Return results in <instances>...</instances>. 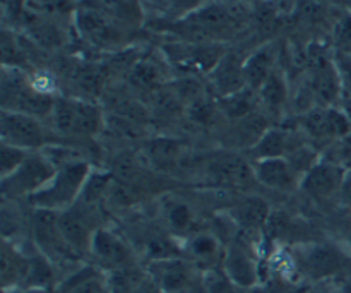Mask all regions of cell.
<instances>
[{"mask_svg": "<svg viewBox=\"0 0 351 293\" xmlns=\"http://www.w3.org/2000/svg\"><path fill=\"white\" fill-rule=\"evenodd\" d=\"M91 172V165L82 160H71L58 165L51 180L41 191L31 196L27 202L33 208L50 209L55 213L65 211L79 201Z\"/></svg>", "mask_w": 351, "mask_h": 293, "instance_id": "1", "label": "cell"}, {"mask_svg": "<svg viewBox=\"0 0 351 293\" xmlns=\"http://www.w3.org/2000/svg\"><path fill=\"white\" fill-rule=\"evenodd\" d=\"M295 270L312 283H326L348 270V256L339 246L331 242L298 244L291 250Z\"/></svg>", "mask_w": 351, "mask_h": 293, "instance_id": "2", "label": "cell"}, {"mask_svg": "<svg viewBox=\"0 0 351 293\" xmlns=\"http://www.w3.org/2000/svg\"><path fill=\"white\" fill-rule=\"evenodd\" d=\"M50 117L53 129L71 137L98 136L105 124L101 108L82 98H57Z\"/></svg>", "mask_w": 351, "mask_h": 293, "instance_id": "3", "label": "cell"}, {"mask_svg": "<svg viewBox=\"0 0 351 293\" xmlns=\"http://www.w3.org/2000/svg\"><path fill=\"white\" fill-rule=\"evenodd\" d=\"M57 168L47 153H29L14 174L2 178L3 199H29L51 180Z\"/></svg>", "mask_w": 351, "mask_h": 293, "instance_id": "4", "label": "cell"}, {"mask_svg": "<svg viewBox=\"0 0 351 293\" xmlns=\"http://www.w3.org/2000/svg\"><path fill=\"white\" fill-rule=\"evenodd\" d=\"M75 26L88 43L98 48H113L122 41V24L95 2H82L75 9Z\"/></svg>", "mask_w": 351, "mask_h": 293, "instance_id": "5", "label": "cell"}, {"mask_svg": "<svg viewBox=\"0 0 351 293\" xmlns=\"http://www.w3.org/2000/svg\"><path fill=\"white\" fill-rule=\"evenodd\" d=\"M0 129H2V143L23 148V150H45L51 146V137L41 119L26 113L2 110L0 117Z\"/></svg>", "mask_w": 351, "mask_h": 293, "instance_id": "6", "label": "cell"}, {"mask_svg": "<svg viewBox=\"0 0 351 293\" xmlns=\"http://www.w3.org/2000/svg\"><path fill=\"white\" fill-rule=\"evenodd\" d=\"M223 271L226 277L232 280L239 290H252L259 285L261 280V266L252 246H250V237L247 240L233 239L225 247V256L221 263Z\"/></svg>", "mask_w": 351, "mask_h": 293, "instance_id": "7", "label": "cell"}, {"mask_svg": "<svg viewBox=\"0 0 351 293\" xmlns=\"http://www.w3.org/2000/svg\"><path fill=\"white\" fill-rule=\"evenodd\" d=\"M31 237H33L38 253L48 257L53 264L58 261L69 259V257H77L62 237L60 228H58V213L50 211V209L33 208Z\"/></svg>", "mask_w": 351, "mask_h": 293, "instance_id": "8", "label": "cell"}, {"mask_svg": "<svg viewBox=\"0 0 351 293\" xmlns=\"http://www.w3.org/2000/svg\"><path fill=\"white\" fill-rule=\"evenodd\" d=\"M146 271L163 293H185L201 278L194 263L180 256L149 261Z\"/></svg>", "mask_w": 351, "mask_h": 293, "instance_id": "9", "label": "cell"}, {"mask_svg": "<svg viewBox=\"0 0 351 293\" xmlns=\"http://www.w3.org/2000/svg\"><path fill=\"white\" fill-rule=\"evenodd\" d=\"M89 256L95 259L96 266L105 273L137 264L136 256H134L129 244L122 237L117 235L115 232L103 228V226H99L93 235Z\"/></svg>", "mask_w": 351, "mask_h": 293, "instance_id": "10", "label": "cell"}, {"mask_svg": "<svg viewBox=\"0 0 351 293\" xmlns=\"http://www.w3.org/2000/svg\"><path fill=\"white\" fill-rule=\"evenodd\" d=\"M300 127L305 136L317 143L343 139L351 132L348 117L332 106L315 105L311 110H305L300 117Z\"/></svg>", "mask_w": 351, "mask_h": 293, "instance_id": "11", "label": "cell"}, {"mask_svg": "<svg viewBox=\"0 0 351 293\" xmlns=\"http://www.w3.org/2000/svg\"><path fill=\"white\" fill-rule=\"evenodd\" d=\"M58 228H60L65 244L79 257L89 254L93 235L99 226H95L91 223L89 208L86 206L77 208V204H74L72 208L58 213Z\"/></svg>", "mask_w": 351, "mask_h": 293, "instance_id": "12", "label": "cell"}, {"mask_svg": "<svg viewBox=\"0 0 351 293\" xmlns=\"http://www.w3.org/2000/svg\"><path fill=\"white\" fill-rule=\"evenodd\" d=\"M346 168L336 161L321 158L302 178L300 189L315 201H326L341 191Z\"/></svg>", "mask_w": 351, "mask_h": 293, "instance_id": "13", "label": "cell"}, {"mask_svg": "<svg viewBox=\"0 0 351 293\" xmlns=\"http://www.w3.org/2000/svg\"><path fill=\"white\" fill-rule=\"evenodd\" d=\"M252 168L256 180L273 191L288 194L300 189L302 185V175L291 167V163L285 156L256 160Z\"/></svg>", "mask_w": 351, "mask_h": 293, "instance_id": "14", "label": "cell"}, {"mask_svg": "<svg viewBox=\"0 0 351 293\" xmlns=\"http://www.w3.org/2000/svg\"><path fill=\"white\" fill-rule=\"evenodd\" d=\"M208 170L216 184L226 187L247 189L256 180L252 163L245 161L239 154H219L213 158Z\"/></svg>", "mask_w": 351, "mask_h": 293, "instance_id": "15", "label": "cell"}, {"mask_svg": "<svg viewBox=\"0 0 351 293\" xmlns=\"http://www.w3.org/2000/svg\"><path fill=\"white\" fill-rule=\"evenodd\" d=\"M55 293H108V277L96 264H84L71 271L55 285Z\"/></svg>", "mask_w": 351, "mask_h": 293, "instance_id": "16", "label": "cell"}, {"mask_svg": "<svg viewBox=\"0 0 351 293\" xmlns=\"http://www.w3.org/2000/svg\"><path fill=\"white\" fill-rule=\"evenodd\" d=\"M185 254L195 268L204 266V271L215 270L216 264L223 263L225 256V247L221 246V240L211 232H199L189 237L185 244Z\"/></svg>", "mask_w": 351, "mask_h": 293, "instance_id": "17", "label": "cell"}, {"mask_svg": "<svg viewBox=\"0 0 351 293\" xmlns=\"http://www.w3.org/2000/svg\"><path fill=\"white\" fill-rule=\"evenodd\" d=\"M343 88L341 74L326 58H317L312 71L311 91L317 99V106H331L338 99Z\"/></svg>", "mask_w": 351, "mask_h": 293, "instance_id": "18", "label": "cell"}, {"mask_svg": "<svg viewBox=\"0 0 351 293\" xmlns=\"http://www.w3.org/2000/svg\"><path fill=\"white\" fill-rule=\"evenodd\" d=\"M31 256H27L17 242L3 239L2 242V288L3 292L23 287L29 271Z\"/></svg>", "mask_w": 351, "mask_h": 293, "instance_id": "19", "label": "cell"}, {"mask_svg": "<svg viewBox=\"0 0 351 293\" xmlns=\"http://www.w3.org/2000/svg\"><path fill=\"white\" fill-rule=\"evenodd\" d=\"M209 78L219 98L240 91L247 86L245 75H243V62H240L237 55L232 54H226L219 58L216 67L209 72Z\"/></svg>", "mask_w": 351, "mask_h": 293, "instance_id": "20", "label": "cell"}, {"mask_svg": "<svg viewBox=\"0 0 351 293\" xmlns=\"http://www.w3.org/2000/svg\"><path fill=\"white\" fill-rule=\"evenodd\" d=\"M271 211L269 206L261 198H247L232 209V218L243 233L252 239V235L263 232L267 225Z\"/></svg>", "mask_w": 351, "mask_h": 293, "instance_id": "21", "label": "cell"}, {"mask_svg": "<svg viewBox=\"0 0 351 293\" xmlns=\"http://www.w3.org/2000/svg\"><path fill=\"white\" fill-rule=\"evenodd\" d=\"M274 60H276V54H274V48L271 45H264L263 48H257L256 51H252L243 60V75H245L247 86L259 91L261 86L276 71Z\"/></svg>", "mask_w": 351, "mask_h": 293, "instance_id": "22", "label": "cell"}, {"mask_svg": "<svg viewBox=\"0 0 351 293\" xmlns=\"http://www.w3.org/2000/svg\"><path fill=\"white\" fill-rule=\"evenodd\" d=\"M300 143V141H298ZM298 143H293V136L290 130H285L281 127H269L267 132L261 137L256 146L250 148L254 161L264 160V158H280L287 156Z\"/></svg>", "mask_w": 351, "mask_h": 293, "instance_id": "23", "label": "cell"}, {"mask_svg": "<svg viewBox=\"0 0 351 293\" xmlns=\"http://www.w3.org/2000/svg\"><path fill=\"white\" fill-rule=\"evenodd\" d=\"M259 106V93H257L256 89L249 88V86L242 88L240 91L219 98V108H221V112L225 113L228 119H232L233 122L256 113Z\"/></svg>", "mask_w": 351, "mask_h": 293, "instance_id": "24", "label": "cell"}, {"mask_svg": "<svg viewBox=\"0 0 351 293\" xmlns=\"http://www.w3.org/2000/svg\"><path fill=\"white\" fill-rule=\"evenodd\" d=\"M257 93H259L261 106H264L267 112L280 113L283 110V106L287 105V82H285V78L278 71H274L267 78V81L261 86V89Z\"/></svg>", "mask_w": 351, "mask_h": 293, "instance_id": "25", "label": "cell"}, {"mask_svg": "<svg viewBox=\"0 0 351 293\" xmlns=\"http://www.w3.org/2000/svg\"><path fill=\"white\" fill-rule=\"evenodd\" d=\"M129 82L137 89L156 93L160 91L161 84H163V74H161V69L158 67L156 62L143 58V60L136 62L130 69Z\"/></svg>", "mask_w": 351, "mask_h": 293, "instance_id": "26", "label": "cell"}, {"mask_svg": "<svg viewBox=\"0 0 351 293\" xmlns=\"http://www.w3.org/2000/svg\"><path fill=\"white\" fill-rule=\"evenodd\" d=\"M108 293H132L147 278V271L137 264L106 273Z\"/></svg>", "mask_w": 351, "mask_h": 293, "instance_id": "27", "label": "cell"}, {"mask_svg": "<svg viewBox=\"0 0 351 293\" xmlns=\"http://www.w3.org/2000/svg\"><path fill=\"white\" fill-rule=\"evenodd\" d=\"M98 3L122 26L139 23L141 9L137 0H98Z\"/></svg>", "mask_w": 351, "mask_h": 293, "instance_id": "28", "label": "cell"}, {"mask_svg": "<svg viewBox=\"0 0 351 293\" xmlns=\"http://www.w3.org/2000/svg\"><path fill=\"white\" fill-rule=\"evenodd\" d=\"M74 78L82 91L88 93V95H99L103 91V88H105L106 72L101 65L89 64L79 67L75 71Z\"/></svg>", "mask_w": 351, "mask_h": 293, "instance_id": "29", "label": "cell"}, {"mask_svg": "<svg viewBox=\"0 0 351 293\" xmlns=\"http://www.w3.org/2000/svg\"><path fill=\"white\" fill-rule=\"evenodd\" d=\"M165 216H167L168 226L173 232H187L194 222V215L185 202H171Z\"/></svg>", "mask_w": 351, "mask_h": 293, "instance_id": "30", "label": "cell"}, {"mask_svg": "<svg viewBox=\"0 0 351 293\" xmlns=\"http://www.w3.org/2000/svg\"><path fill=\"white\" fill-rule=\"evenodd\" d=\"M31 151L23 150V148L12 146V144L2 143V151H0V165H2V178L9 177L10 174L17 170L24 163Z\"/></svg>", "mask_w": 351, "mask_h": 293, "instance_id": "31", "label": "cell"}, {"mask_svg": "<svg viewBox=\"0 0 351 293\" xmlns=\"http://www.w3.org/2000/svg\"><path fill=\"white\" fill-rule=\"evenodd\" d=\"M201 278L208 293H237V290H239L232 283V280L226 277L221 266L215 268V270L202 271Z\"/></svg>", "mask_w": 351, "mask_h": 293, "instance_id": "32", "label": "cell"}, {"mask_svg": "<svg viewBox=\"0 0 351 293\" xmlns=\"http://www.w3.org/2000/svg\"><path fill=\"white\" fill-rule=\"evenodd\" d=\"M29 30L34 40H36L40 45H43V47L53 48L62 43V34L60 31L57 30L55 24L47 23V21L43 19H38L36 23L31 24Z\"/></svg>", "mask_w": 351, "mask_h": 293, "instance_id": "33", "label": "cell"}, {"mask_svg": "<svg viewBox=\"0 0 351 293\" xmlns=\"http://www.w3.org/2000/svg\"><path fill=\"white\" fill-rule=\"evenodd\" d=\"M29 5L45 16H62L72 10V0H29Z\"/></svg>", "mask_w": 351, "mask_h": 293, "instance_id": "34", "label": "cell"}, {"mask_svg": "<svg viewBox=\"0 0 351 293\" xmlns=\"http://www.w3.org/2000/svg\"><path fill=\"white\" fill-rule=\"evenodd\" d=\"M180 143L170 139H161L151 146V156L160 163H171L180 154Z\"/></svg>", "mask_w": 351, "mask_h": 293, "instance_id": "35", "label": "cell"}, {"mask_svg": "<svg viewBox=\"0 0 351 293\" xmlns=\"http://www.w3.org/2000/svg\"><path fill=\"white\" fill-rule=\"evenodd\" d=\"M2 57L5 67L7 65H12V69H16L17 64L23 62V51H21V48L14 41V36H10L9 33L2 34Z\"/></svg>", "mask_w": 351, "mask_h": 293, "instance_id": "36", "label": "cell"}, {"mask_svg": "<svg viewBox=\"0 0 351 293\" xmlns=\"http://www.w3.org/2000/svg\"><path fill=\"white\" fill-rule=\"evenodd\" d=\"M336 40L343 47H351V17H345L339 21L338 27H336Z\"/></svg>", "mask_w": 351, "mask_h": 293, "instance_id": "37", "label": "cell"}, {"mask_svg": "<svg viewBox=\"0 0 351 293\" xmlns=\"http://www.w3.org/2000/svg\"><path fill=\"white\" fill-rule=\"evenodd\" d=\"M339 74H341L343 88H346V91H348L351 96V58H345V60H343Z\"/></svg>", "mask_w": 351, "mask_h": 293, "instance_id": "38", "label": "cell"}, {"mask_svg": "<svg viewBox=\"0 0 351 293\" xmlns=\"http://www.w3.org/2000/svg\"><path fill=\"white\" fill-rule=\"evenodd\" d=\"M339 198H341V201L345 202V204L351 206V170H346L345 180H343L341 191H339Z\"/></svg>", "mask_w": 351, "mask_h": 293, "instance_id": "39", "label": "cell"}, {"mask_svg": "<svg viewBox=\"0 0 351 293\" xmlns=\"http://www.w3.org/2000/svg\"><path fill=\"white\" fill-rule=\"evenodd\" d=\"M132 293H163V292L160 290V287H158V285L151 280L149 274H147L146 280H144Z\"/></svg>", "mask_w": 351, "mask_h": 293, "instance_id": "40", "label": "cell"}, {"mask_svg": "<svg viewBox=\"0 0 351 293\" xmlns=\"http://www.w3.org/2000/svg\"><path fill=\"white\" fill-rule=\"evenodd\" d=\"M308 293H341V290H339V287H331L326 281V283H315Z\"/></svg>", "mask_w": 351, "mask_h": 293, "instance_id": "41", "label": "cell"}, {"mask_svg": "<svg viewBox=\"0 0 351 293\" xmlns=\"http://www.w3.org/2000/svg\"><path fill=\"white\" fill-rule=\"evenodd\" d=\"M3 293H55L51 288H16V290H10V292H3Z\"/></svg>", "mask_w": 351, "mask_h": 293, "instance_id": "42", "label": "cell"}, {"mask_svg": "<svg viewBox=\"0 0 351 293\" xmlns=\"http://www.w3.org/2000/svg\"><path fill=\"white\" fill-rule=\"evenodd\" d=\"M185 293H208V292H206L204 283H202V278H199V280L195 281V283L192 285V287L189 288V290Z\"/></svg>", "mask_w": 351, "mask_h": 293, "instance_id": "43", "label": "cell"}, {"mask_svg": "<svg viewBox=\"0 0 351 293\" xmlns=\"http://www.w3.org/2000/svg\"><path fill=\"white\" fill-rule=\"evenodd\" d=\"M339 290H341V293H351V274L343 280V283L339 285Z\"/></svg>", "mask_w": 351, "mask_h": 293, "instance_id": "44", "label": "cell"}, {"mask_svg": "<svg viewBox=\"0 0 351 293\" xmlns=\"http://www.w3.org/2000/svg\"><path fill=\"white\" fill-rule=\"evenodd\" d=\"M249 293H273L271 290H267V288L261 287V285H257L256 288H252V290H249Z\"/></svg>", "mask_w": 351, "mask_h": 293, "instance_id": "45", "label": "cell"}]
</instances>
